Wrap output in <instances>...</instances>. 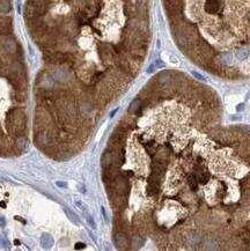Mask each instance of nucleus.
<instances>
[{
  "mask_svg": "<svg viewBox=\"0 0 250 251\" xmlns=\"http://www.w3.org/2000/svg\"><path fill=\"white\" fill-rule=\"evenodd\" d=\"M114 162V155L109 152H105L103 155H102V166L105 168V167H109L111 166V163Z\"/></svg>",
  "mask_w": 250,
  "mask_h": 251,
  "instance_id": "423d86ee",
  "label": "nucleus"
},
{
  "mask_svg": "<svg viewBox=\"0 0 250 251\" xmlns=\"http://www.w3.org/2000/svg\"><path fill=\"white\" fill-rule=\"evenodd\" d=\"M188 184L192 190H196L197 189V178H196L194 176H190L189 179H188Z\"/></svg>",
  "mask_w": 250,
  "mask_h": 251,
  "instance_id": "f8f14e48",
  "label": "nucleus"
},
{
  "mask_svg": "<svg viewBox=\"0 0 250 251\" xmlns=\"http://www.w3.org/2000/svg\"><path fill=\"white\" fill-rule=\"evenodd\" d=\"M16 147L19 148L20 151H23V149L27 147V139H26V138L17 139V141H16Z\"/></svg>",
  "mask_w": 250,
  "mask_h": 251,
  "instance_id": "9b49d317",
  "label": "nucleus"
},
{
  "mask_svg": "<svg viewBox=\"0 0 250 251\" xmlns=\"http://www.w3.org/2000/svg\"><path fill=\"white\" fill-rule=\"evenodd\" d=\"M87 222L89 223V226H91L93 229H95V228H96V223H95L94 219L91 217V215H88V217H87Z\"/></svg>",
  "mask_w": 250,
  "mask_h": 251,
  "instance_id": "2eb2a0df",
  "label": "nucleus"
},
{
  "mask_svg": "<svg viewBox=\"0 0 250 251\" xmlns=\"http://www.w3.org/2000/svg\"><path fill=\"white\" fill-rule=\"evenodd\" d=\"M219 3L218 0H207L206 4H205V9L208 12V13H217L219 11Z\"/></svg>",
  "mask_w": 250,
  "mask_h": 251,
  "instance_id": "7ed1b4c3",
  "label": "nucleus"
},
{
  "mask_svg": "<svg viewBox=\"0 0 250 251\" xmlns=\"http://www.w3.org/2000/svg\"><path fill=\"white\" fill-rule=\"evenodd\" d=\"M117 111H118V109H115V110H114V111H112V112L110 114V117H114V115H115V114H116Z\"/></svg>",
  "mask_w": 250,
  "mask_h": 251,
  "instance_id": "5701e85b",
  "label": "nucleus"
},
{
  "mask_svg": "<svg viewBox=\"0 0 250 251\" xmlns=\"http://www.w3.org/2000/svg\"><path fill=\"white\" fill-rule=\"evenodd\" d=\"M11 11V4L8 0H0V12L8 13Z\"/></svg>",
  "mask_w": 250,
  "mask_h": 251,
  "instance_id": "1a4fd4ad",
  "label": "nucleus"
},
{
  "mask_svg": "<svg viewBox=\"0 0 250 251\" xmlns=\"http://www.w3.org/2000/svg\"><path fill=\"white\" fill-rule=\"evenodd\" d=\"M142 244H144V240L140 238V236H134L132 238V246H133V249L140 248Z\"/></svg>",
  "mask_w": 250,
  "mask_h": 251,
  "instance_id": "9d476101",
  "label": "nucleus"
},
{
  "mask_svg": "<svg viewBox=\"0 0 250 251\" xmlns=\"http://www.w3.org/2000/svg\"><path fill=\"white\" fill-rule=\"evenodd\" d=\"M64 209H65V213L67 214V217L69 218V220H71V221H72L73 223H75V225H79V223H80V221H79V218L77 217V214H75L74 212H72V211H69V209H68L67 207H65Z\"/></svg>",
  "mask_w": 250,
  "mask_h": 251,
  "instance_id": "6e6552de",
  "label": "nucleus"
},
{
  "mask_svg": "<svg viewBox=\"0 0 250 251\" xmlns=\"http://www.w3.org/2000/svg\"><path fill=\"white\" fill-rule=\"evenodd\" d=\"M49 141H50V139H49V135L46 134V132L42 131L36 134V142L38 145H46V143H49Z\"/></svg>",
  "mask_w": 250,
  "mask_h": 251,
  "instance_id": "0eeeda50",
  "label": "nucleus"
},
{
  "mask_svg": "<svg viewBox=\"0 0 250 251\" xmlns=\"http://www.w3.org/2000/svg\"><path fill=\"white\" fill-rule=\"evenodd\" d=\"M0 243H1V236H0Z\"/></svg>",
  "mask_w": 250,
  "mask_h": 251,
  "instance_id": "393cba45",
  "label": "nucleus"
},
{
  "mask_svg": "<svg viewBox=\"0 0 250 251\" xmlns=\"http://www.w3.org/2000/svg\"><path fill=\"white\" fill-rule=\"evenodd\" d=\"M192 75L194 77V78H197V79H199V80H202V81H205V78L200 74V73H198V72H192Z\"/></svg>",
  "mask_w": 250,
  "mask_h": 251,
  "instance_id": "f3484780",
  "label": "nucleus"
},
{
  "mask_svg": "<svg viewBox=\"0 0 250 251\" xmlns=\"http://www.w3.org/2000/svg\"><path fill=\"white\" fill-rule=\"evenodd\" d=\"M5 223H6V221H5V218L0 217V227H4V226H5Z\"/></svg>",
  "mask_w": 250,
  "mask_h": 251,
  "instance_id": "412c9836",
  "label": "nucleus"
},
{
  "mask_svg": "<svg viewBox=\"0 0 250 251\" xmlns=\"http://www.w3.org/2000/svg\"><path fill=\"white\" fill-rule=\"evenodd\" d=\"M85 246H86V245H85L83 243H77V244H75V249H77V250H79V249H85Z\"/></svg>",
  "mask_w": 250,
  "mask_h": 251,
  "instance_id": "aec40b11",
  "label": "nucleus"
},
{
  "mask_svg": "<svg viewBox=\"0 0 250 251\" xmlns=\"http://www.w3.org/2000/svg\"><path fill=\"white\" fill-rule=\"evenodd\" d=\"M75 204H77V206L81 209V211H83V212H87V205L86 204H83L82 201H79V200H77L75 201Z\"/></svg>",
  "mask_w": 250,
  "mask_h": 251,
  "instance_id": "dca6fc26",
  "label": "nucleus"
},
{
  "mask_svg": "<svg viewBox=\"0 0 250 251\" xmlns=\"http://www.w3.org/2000/svg\"><path fill=\"white\" fill-rule=\"evenodd\" d=\"M41 243H42V246L45 248V249H50L52 245H53V238L51 235L49 234H43L42 237H41Z\"/></svg>",
  "mask_w": 250,
  "mask_h": 251,
  "instance_id": "39448f33",
  "label": "nucleus"
},
{
  "mask_svg": "<svg viewBox=\"0 0 250 251\" xmlns=\"http://www.w3.org/2000/svg\"><path fill=\"white\" fill-rule=\"evenodd\" d=\"M244 109V103H240L237 106H236V111H242Z\"/></svg>",
  "mask_w": 250,
  "mask_h": 251,
  "instance_id": "6ab92c4d",
  "label": "nucleus"
},
{
  "mask_svg": "<svg viewBox=\"0 0 250 251\" xmlns=\"http://www.w3.org/2000/svg\"><path fill=\"white\" fill-rule=\"evenodd\" d=\"M139 106H140V100H134L131 103L129 110H130V112H137V110L139 109Z\"/></svg>",
  "mask_w": 250,
  "mask_h": 251,
  "instance_id": "ddd939ff",
  "label": "nucleus"
},
{
  "mask_svg": "<svg viewBox=\"0 0 250 251\" xmlns=\"http://www.w3.org/2000/svg\"><path fill=\"white\" fill-rule=\"evenodd\" d=\"M236 56H237L240 59H244V58L248 57V52H247L245 50H240V51H237Z\"/></svg>",
  "mask_w": 250,
  "mask_h": 251,
  "instance_id": "4468645a",
  "label": "nucleus"
},
{
  "mask_svg": "<svg viewBox=\"0 0 250 251\" xmlns=\"http://www.w3.org/2000/svg\"><path fill=\"white\" fill-rule=\"evenodd\" d=\"M101 212H102V215H103L104 220H105V221H108V215H106V213H105V209H104V207H101Z\"/></svg>",
  "mask_w": 250,
  "mask_h": 251,
  "instance_id": "a211bd4d",
  "label": "nucleus"
},
{
  "mask_svg": "<svg viewBox=\"0 0 250 251\" xmlns=\"http://www.w3.org/2000/svg\"><path fill=\"white\" fill-rule=\"evenodd\" d=\"M0 206H1V207H5V206H6V204H5L4 201H1V203H0Z\"/></svg>",
  "mask_w": 250,
  "mask_h": 251,
  "instance_id": "b1692460",
  "label": "nucleus"
},
{
  "mask_svg": "<svg viewBox=\"0 0 250 251\" xmlns=\"http://www.w3.org/2000/svg\"><path fill=\"white\" fill-rule=\"evenodd\" d=\"M128 190H129V185L125 179H120V181H117L115 183V191L118 194H123L125 192H128Z\"/></svg>",
  "mask_w": 250,
  "mask_h": 251,
  "instance_id": "f03ea898",
  "label": "nucleus"
},
{
  "mask_svg": "<svg viewBox=\"0 0 250 251\" xmlns=\"http://www.w3.org/2000/svg\"><path fill=\"white\" fill-rule=\"evenodd\" d=\"M114 241H115V244L118 249H125L128 246V238L124 234H122V233H118V234L115 235Z\"/></svg>",
  "mask_w": 250,
  "mask_h": 251,
  "instance_id": "f257e3e1",
  "label": "nucleus"
},
{
  "mask_svg": "<svg viewBox=\"0 0 250 251\" xmlns=\"http://www.w3.org/2000/svg\"><path fill=\"white\" fill-rule=\"evenodd\" d=\"M57 185L60 186V188H66L67 186V184L65 182H57Z\"/></svg>",
  "mask_w": 250,
  "mask_h": 251,
  "instance_id": "4be33fe9",
  "label": "nucleus"
},
{
  "mask_svg": "<svg viewBox=\"0 0 250 251\" xmlns=\"http://www.w3.org/2000/svg\"><path fill=\"white\" fill-rule=\"evenodd\" d=\"M3 46H4V49H5L7 52H9V53L15 52V50H16V43H15L12 38H5V40L3 41Z\"/></svg>",
  "mask_w": 250,
  "mask_h": 251,
  "instance_id": "20e7f679",
  "label": "nucleus"
}]
</instances>
